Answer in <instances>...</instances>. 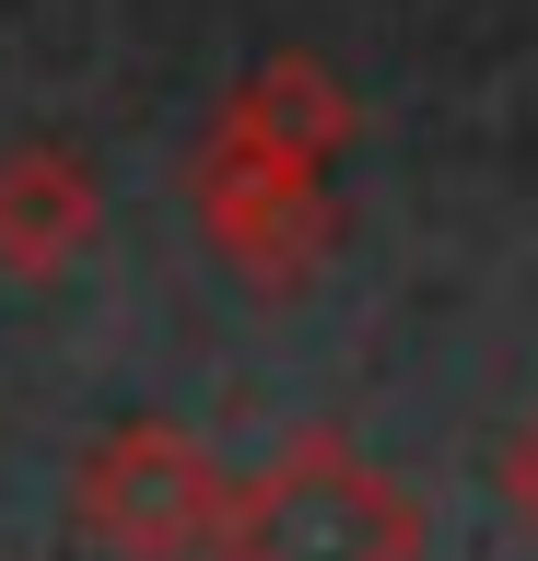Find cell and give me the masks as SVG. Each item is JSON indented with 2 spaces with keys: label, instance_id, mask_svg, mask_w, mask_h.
Listing matches in <instances>:
<instances>
[{
  "label": "cell",
  "instance_id": "obj_1",
  "mask_svg": "<svg viewBox=\"0 0 538 561\" xmlns=\"http://www.w3.org/2000/svg\"><path fill=\"white\" fill-rule=\"evenodd\" d=\"M211 561H422V503L340 421H305V433H282L270 468L234 480Z\"/></svg>",
  "mask_w": 538,
  "mask_h": 561
},
{
  "label": "cell",
  "instance_id": "obj_2",
  "mask_svg": "<svg viewBox=\"0 0 538 561\" xmlns=\"http://www.w3.org/2000/svg\"><path fill=\"white\" fill-rule=\"evenodd\" d=\"M222 515H234V468L187 421H117L71 468V538L106 561H211Z\"/></svg>",
  "mask_w": 538,
  "mask_h": 561
},
{
  "label": "cell",
  "instance_id": "obj_3",
  "mask_svg": "<svg viewBox=\"0 0 538 561\" xmlns=\"http://www.w3.org/2000/svg\"><path fill=\"white\" fill-rule=\"evenodd\" d=\"M199 234L257 280V293H305L340 245V199H328V164H293V152H257V140H199Z\"/></svg>",
  "mask_w": 538,
  "mask_h": 561
},
{
  "label": "cell",
  "instance_id": "obj_4",
  "mask_svg": "<svg viewBox=\"0 0 538 561\" xmlns=\"http://www.w3.org/2000/svg\"><path fill=\"white\" fill-rule=\"evenodd\" d=\"M106 234V187L71 140L0 152V280H71Z\"/></svg>",
  "mask_w": 538,
  "mask_h": 561
},
{
  "label": "cell",
  "instance_id": "obj_5",
  "mask_svg": "<svg viewBox=\"0 0 538 561\" xmlns=\"http://www.w3.org/2000/svg\"><path fill=\"white\" fill-rule=\"evenodd\" d=\"M222 140H257V152H293V164H340L363 140V105H352V82L328 59H305V47H282V59H257L234 94H222V117H211Z\"/></svg>",
  "mask_w": 538,
  "mask_h": 561
},
{
  "label": "cell",
  "instance_id": "obj_6",
  "mask_svg": "<svg viewBox=\"0 0 538 561\" xmlns=\"http://www.w3.org/2000/svg\"><path fill=\"white\" fill-rule=\"evenodd\" d=\"M492 480H503V503H515V526H538V410L503 433V468H492Z\"/></svg>",
  "mask_w": 538,
  "mask_h": 561
}]
</instances>
